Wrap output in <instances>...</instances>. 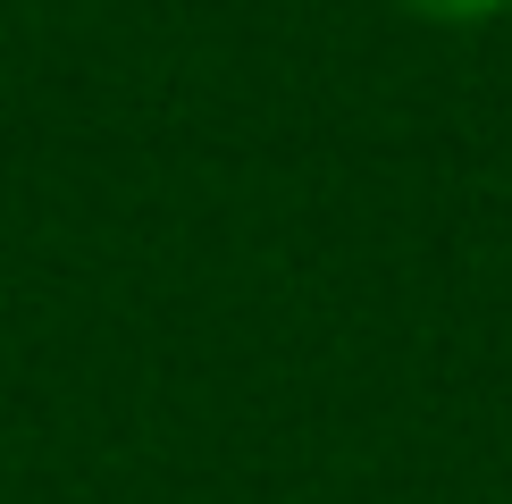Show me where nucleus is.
Returning a JSON list of instances; mask_svg holds the SVG:
<instances>
[{"label": "nucleus", "mask_w": 512, "mask_h": 504, "mask_svg": "<svg viewBox=\"0 0 512 504\" xmlns=\"http://www.w3.org/2000/svg\"><path fill=\"white\" fill-rule=\"evenodd\" d=\"M395 9L429 17V26H496V17H512V0H395Z\"/></svg>", "instance_id": "nucleus-1"}]
</instances>
